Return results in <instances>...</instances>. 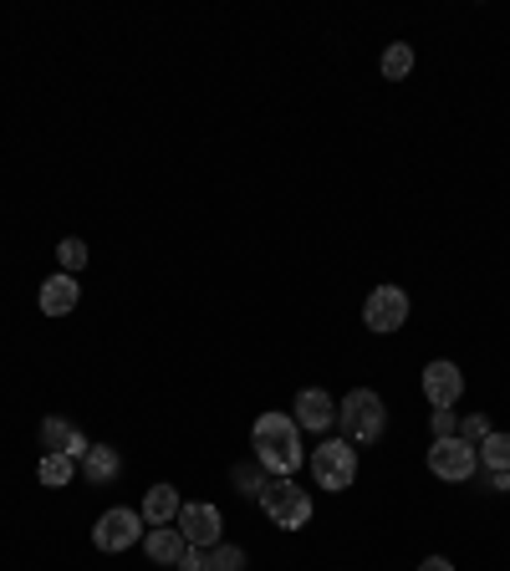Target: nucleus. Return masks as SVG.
Masks as SVG:
<instances>
[{
  "instance_id": "nucleus-1",
  "label": "nucleus",
  "mask_w": 510,
  "mask_h": 571,
  "mask_svg": "<svg viewBox=\"0 0 510 571\" xmlns=\"http://www.w3.org/2000/svg\"><path fill=\"white\" fill-rule=\"evenodd\" d=\"M251 450H255V465L266 469V475H286V479H296V469L307 459V450H301V424L281 409H270L255 419Z\"/></svg>"
},
{
  "instance_id": "nucleus-2",
  "label": "nucleus",
  "mask_w": 510,
  "mask_h": 571,
  "mask_svg": "<svg viewBox=\"0 0 510 571\" xmlns=\"http://www.w3.org/2000/svg\"><path fill=\"white\" fill-rule=\"evenodd\" d=\"M337 429H342L348 444H378L383 429H389V409L373 388H352L348 399L337 403Z\"/></svg>"
},
{
  "instance_id": "nucleus-3",
  "label": "nucleus",
  "mask_w": 510,
  "mask_h": 571,
  "mask_svg": "<svg viewBox=\"0 0 510 571\" xmlns=\"http://www.w3.org/2000/svg\"><path fill=\"white\" fill-rule=\"evenodd\" d=\"M261 510L270 516V526L276 531H301L311 520V495L296 485V479H286V475H266L261 479Z\"/></svg>"
},
{
  "instance_id": "nucleus-4",
  "label": "nucleus",
  "mask_w": 510,
  "mask_h": 571,
  "mask_svg": "<svg viewBox=\"0 0 510 571\" xmlns=\"http://www.w3.org/2000/svg\"><path fill=\"white\" fill-rule=\"evenodd\" d=\"M311 479H317V490H352V479H358V444H348V438H322L317 450H311Z\"/></svg>"
},
{
  "instance_id": "nucleus-5",
  "label": "nucleus",
  "mask_w": 510,
  "mask_h": 571,
  "mask_svg": "<svg viewBox=\"0 0 510 571\" xmlns=\"http://www.w3.org/2000/svg\"><path fill=\"white\" fill-rule=\"evenodd\" d=\"M429 475L444 479V485H465V479L480 475V454H475L470 438H459V434L434 438L429 444Z\"/></svg>"
},
{
  "instance_id": "nucleus-6",
  "label": "nucleus",
  "mask_w": 510,
  "mask_h": 571,
  "mask_svg": "<svg viewBox=\"0 0 510 571\" xmlns=\"http://www.w3.org/2000/svg\"><path fill=\"white\" fill-rule=\"evenodd\" d=\"M144 526L148 520L138 516L134 505H113V510H103L93 526V546L97 551H108V557H118V551H134V541H144Z\"/></svg>"
},
{
  "instance_id": "nucleus-7",
  "label": "nucleus",
  "mask_w": 510,
  "mask_h": 571,
  "mask_svg": "<svg viewBox=\"0 0 510 571\" xmlns=\"http://www.w3.org/2000/svg\"><path fill=\"white\" fill-rule=\"evenodd\" d=\"M408 321V292L403 286H373V296L363 302V327L378 337H393Z\"/></svg>"
},
{
  "instance_id": "nucleus-8",
  "label": "nucleus",
  "mask_w": 510,
  "mask_h": 571,
  "mask_svg": "<svg viewBox=\"0 0 510 571\" xmlns=\"http://www.w3.org/2000/svg\"><path fill=\"white\" fill-rule=\"evenodd\" d=\"M174 526L184 531L189 546H210V551H215V546H220V531H225V516H220L210 500H184V510H179Z\"/></svg>"
},
{
  "instance_id": "nucleus-9",
  "label": "nucleus",
  "mask_w": 510,
  "mask_h": 571,
  "mask_svg": "<svg viewBox=\"0 0 510 571\" xmlns=\"http://www.w3.org/2000/svg\"><path fill=\"white\" fill-rule=\"evenodd\" d=\"M424 399H429V409H455V403L465 399V372H459V362L434 358L429 368H424Z\"/></svg>"
},
{
  "instance_id": "nucleus-10",
  "label": "nucleus",
  "mask_w": 510,
  "mask_h": 571,
  "mask_svg": "<svg viewBox=\"0 0 510 571\" xmlns=\"http://www.w3.org/2000/svg\"><path fill=\"white\" fill-rule=\"evenodd\" d=\"M301 429H311V434H327V429L337 424V399L327 393V388H301L296 393V413H291Z\"/></svg>"
},
{
  "instance_id": "nucleus-11",
  "label": "nucleus",
  "mask_w": 510,
  "mask_h": 571,
  "mask_svg": "<svg viewBox=\"0 0 510 571\" xmlns=\"http://www.w3.org/2000/svg\"><path fill=\"white\" fill-rule=\"evenodd\" d=\"M41 450L46 454H67V459H87V434H82L77 424H67V419H41Z\"/></svg>"
},
{
  "instance_id": "nucleus-12",
  "label": "nucleus",
  "mask_w": 510,
  "mask_h": 571,
  "mask_svg": "<svg viewBox=\"0 0 510 571\" xmlns=\"http://www.w3.org/2000/svg\"><path fill=\"white\" fill-rule=\"evenodd\" d=\"M82 302V286L77 276H67V271H56V276L41 281V292H36V306L46 311V317H67V311H77Z\"/></svg>"
},
{
  "instance_id": "nucleus-13",
  "label": "nucleus",
  "mask_w": 510,
  "mask_h": 571,
  "mask_svg": "<svg viewBox=\"0 0 510 571\" xmlns=\"http://www.w3.org/2000/svg\"><path fill=\"white\" fill-rule=\"evenodd\" d=\"M179 510H184V495H179L169 479L148 485V490H144V505H138V516H144L148 526H174Z\"/></svg>"
},
{
  "instance_id": "nucleus-14",
  "label": "nucleus",
  "mask_w": 510,
  "mask_h": 571,
  "mask_svg": "<svg viewBox=\"0 0 510 571\" xmlns=\"http://www.w3.org/2000/svg\"><path fill=\"white\" fill-rule=\"evenodd\" d=\"M184 551H189V541H184V531H179V526H153V531L144 536V557L153 561V567H174L179 571Z\"/></svg>"
},
{
  "instance_id": "nucleus-15",
  "label": "nucleus",
  "mask_w": 510,
  "mask_h": 571,
  "mask_svg": "<svg viewBox=\"0 0 510 571\" xmlns=\"http://www.w3.org/2000/svg\"><path fill=\"white\" fill-rule=\"evenodd\" d=\"M118 475H123V454L113 450V444H93L87 459H82V479H87V485H113Z\"/></svg>"
},
{
  "instance_id": "nucleus-16",
  "label": "nucleus",
  "mask_w": 510,
  "mask_h": 571,
  "mask_svg": "<svg viewBox=\"0 0 510 571\" xmlns=\"http://www.w3.org/2000/svg\"><path fill=\"white\" fill-rule=\"evenodd\" d=\"M475 454H480V469L485 475H496V469H510V434H500V429H490V434L475 444Z\"/></svg>"
},
{
  "instance_id": "nucleus-17",
  "label": "nucleus",
  "mask_w": 510,
  "mask_h": 571,
  "mask_svg": "<svg viewBox=\"0 0 510 571\" xmlns=\"http://www.w3.org/2000/svg\"><path fill=\"white\" fill-rule=\"evenodd\" d=\"M72 475H77V459H67V454H41V465H36L41 485L62 490V485H72Z\"/></svg>"
},
{
  "instance_id": "nucleus-18",
  "label": "nucleus",
  "mask_w": 510,
  "mask_h": 571,
  "mask_svg": "<svg viewBox=\"0 0 510 571\" xmlns=\"http://www.w3.org/2000/svg\"><path fill=\"white\" fill-rule=\"evenodd\" d=\"M378 72H383L389 82H403L408 72H414V46H408V41H393L389 52H383V62H378Z\"/></svg>"
},
{
  "instance_id": "nucleus-19",
  "label": "nucleus",
  "mask_w": 510,
  "mask_h": 571,
  "mask_svg": "<svg viewBox=\"0 0 510 571\" xmlns=\"http://www.w3.org/2000/svg\"><path fill=\"white\" fill-rule=\"evenodd\" d=\"M56 261H62V271H67V276H77V271L87 266V245H82L77 235H67L62 245H56Z\"/></svg>"
},
{
  "instance_id": "nucleus-20",
  "label": "nucleus",
  "mask_w": 510,
  "mask_h": 571,
  "mask_svg": "<svg viewBox=\"0 0 510 571\" xmlns=\"http://www.w3.org/2000/svg\"><path fill=\"white\" fill-rule=\"evenodd\" d=\"M210 571H245V551H241V546L220 541L215 551H210Z\"/></svg>"
},
{
  "instance_id": "nucleus-21",
  "label": "nucleus",
  "mask_w": 510,
  "mask_h": 571,
  "mask_svg": "<svg viewBox=\"0 0 510 571\" xmlns=\"http://www.w3.org/2000/svg\"><path fill=\"white\" fill-rule=\"evenodd\" d=\"M485 434H490V419H485V413H470V419H459V438H470V444H480Z\"/></svg>"
},
{
  "instance_id": "nucleus-22",
  "label": "nucleus",
  "mask_w": 510,
  "mask_h": 571,
  "mask_svg": "<svg viewBox=\"0 0 510 571\" xmlns=\"http://www.w3.org/2000/svg\"><path fill=\"white\" fill-rule=\"evenodd\" d=\"M261 479H266V469H261V465H241V469H235V485H241V495H261Z\"/></svg>"
},
{
  "instance_id": "nucleus-23",
  "label": "nucleus",
  "mask_w": 510,
  "mask_h": 571,
  "mask_svg": "<svg viewBox=\"0 0 510 571\" xmlns=\"http://www.w3.org/2000/svg\"><path fill=\"white\" fill-rule=\"evenodd\" d=\"M179 571H210V546H189L184 561H179Z\"/></svg>"
},
{
  "instance_id": "nucleus-24",
  "label": "nucleus",
  "mask_w": 510,
  "mask_h": 571,
  "mask_svg": "<svg viewBox=\"0 0 510 571\" xmlns=\"http://www.w3.org/2000/svg\"><path fill=\"white\" fill-rule=\"evenodd\" d=\"M449 434H459L455 409H434V438H449Z\"/></svg>"
},
{
  "instance_id": "nucleus-25",
  "label": "nucleus",
  "mask_w": 510,
  "mask_h": 571,
  "mask_svg": "<svg viewBox=\"0 0 510 571\" xmlns=\"http://www.w3.org/2000/svg\"><path fill=\"white\" fill-rule=\"evenodd\" d=\"M485 485H490V490H500V495H506V490H510V469H496V475H485Z\"/></svg>"
},
{
  "instance_id": "nucleus-26",
  "label": "nucleus",
  "mask_w": 510,
  "mask_h": 571,
  "mask_svg": "<svg viewBox=\"0 0 510 571\" xmlns=\"http://www.w3.org/2000/svg\"><path fill=\"white\" fill-rule=\"evenodd\" d=\"M418 571H455V567H449V557H424Z\"/></svg>"
}]
</instances>
